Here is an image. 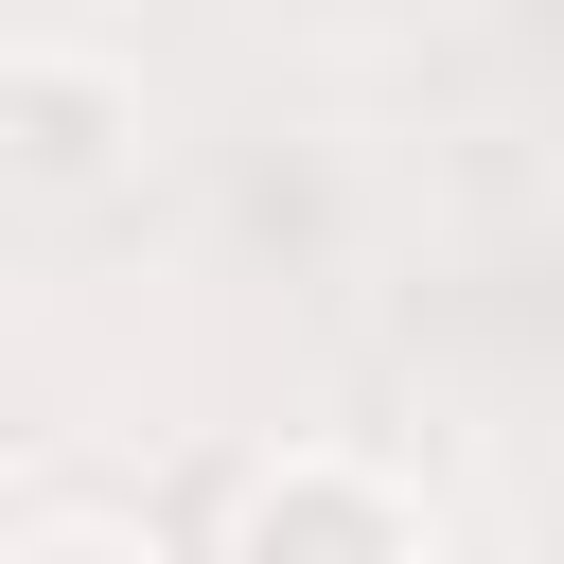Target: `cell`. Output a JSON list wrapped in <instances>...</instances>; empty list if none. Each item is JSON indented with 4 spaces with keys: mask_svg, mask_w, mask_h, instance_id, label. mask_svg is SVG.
Here are the masks:
<instances>
[{
    "mask_svg": "<svg viewBox=\"0 0 564 564\" xmlns=\"http://www.w3.org/2000/svg\"><path fill=\"white\" fill-rule=\"evenodd\" d=\"M0 123H18V159L88 176V159H106V123H123V88H106V70H0Z\"/></svg>",
    "mask_w": 564,
    "mask_h": 564,
    "instance_id": "6da1fadb",
    "label": "cell"
},
{
    "mask_svg": "<svg viewBox=\"0 0 564 564\" xmlns=\"http://www.w3.org/2000/svg\"><path fill=\"white\" fill-rule=\"evenodd\" d=\"M247 529H352V546H405V511H388V494H335V476H300V494H264Z\"/></svg>",
    "mask_w": 564,
    "mask_h": 564,
    "instance_id": "7a4b0ae2",
    "label": "cell"
}]
</instances>
